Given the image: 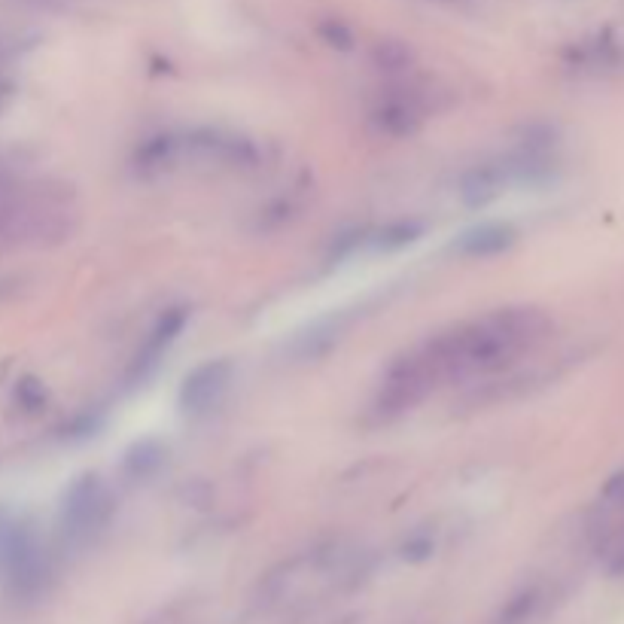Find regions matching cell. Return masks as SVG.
<instances>
[{
    "mask_svg": "<svg viewBox=\"0 0 624 624\" xmlns=\"http://www.w3.org/2000/svg\"><path fill=\"white\" fill-rule=\"evenodd\" d=\"M551 320L539 308H500L430 335L402 354L378 387V414L411 411L442 387L491 378L539 351Z\"/></svg>",
    "mask_w": 624,
    "mask_h": 624,
    "instance_id": "obj_1",
    "label": "cell"
},
{
    "mask_svg": "<svg viewBox=\"0 0 624 624\" xmlns=\"http://www.w3.org/2000/svg\"><path fill=\"white\" fill-rule=\"evenodd\" d=\"M366 576V561L357 548L326 545L305 551L271 570L259 585V606L274 618L308 615L326 600L351 591Z\"/></svg>",
    "mask_w": 624,
    "mask_h": 624,
    "instance_id": "obj_2",
    "label": "cell"
},
{
    "mask_svg": "<svg viewBox=\"0 0 624 624\" xmlns=\"http://www.w3.org/2000/svg\"><path fill=\"white\" fill-rule=\"evenodd\" d=\"M588 542L609 576H624V469L606 481L591 509Z\"/></svg>",
    "mask_w": 624,
    "mask_h": 624,
    "instance_id": "obj_3",
    "label": "cell"
},
{
    "mask_svg": "<svg viewBox=\"0 0 624 624\" xmlns=\"http://www.w3.org/2000/svg\"><path fill=\"white\" fill-rule=\"evenodd\" d=\"M0 576L19 594L37 591L46 576L34 536L10 515H0Z\"/></svg>",
    "mask_w": 624,
    "mask_h": 624,
    "instance_id": "obj_4",
    "label": "cell"
},
{
    "mask_svg": "<svg viewBox=\"0 0 624 624\" xmlns=\"http://www.w3.org/2000/svg\"><path fill=\"white\" fill-rule=\"evenodd\" d=\"M110 515V500L107 491L98 478H83L77 481L71 494L64 497L61 506V536L71 545H86L107 521Z\"/></svg>",
    "mask_w": 624,
    "mask_h": 624,
    "instance_id": "obj_5",
    "label": "cell"
},
{
    "mask_svg": "<svg viewBox=\"0 0 624 624\" xmlns=\"http://www.w3.org/2000/svg\"><path fill=\"white\" fill-rule=\"evenodd\" d=\"M226 387V369L223 366H204L198 369L189 381H186V405H192V411L198 408H211L217 402V390Z\"/></svg>",
    "mask_w": 624,
    "mask_h": 624,
    "instance_id": "obj_6",
    "label": "cell"
}]
</instances>
